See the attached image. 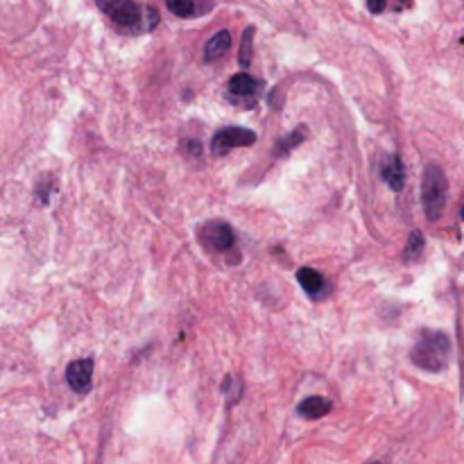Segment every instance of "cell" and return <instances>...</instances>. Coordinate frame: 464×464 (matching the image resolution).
Returning a JSON list of instances; mask_svg holds the SVG:
<instances>
[{"instance_id": "2", "label": "cell", "mask_w": 464, "mask_h": 464, "mask_svg": "<svg viewBox=\"0 0 464 464\" xmlns=\"http://www.w3.org/2000/svg\"><path fill=\"white\" fill-rule=\"evenodd\" d=\"M446 193H449V182H446L444 170L430 164L421 179V202L428 220H437L442 215L446 206Z\"/></svg>"}, {"instance_id": "11", "label": "cell", "mask_w": 464, "mask_h": 464, "mask_svg": "<svg viewBox=\"0 0 464 464\" xmlns=\"http://www.w3.org/2000/svg\"><path fill=\"white\" fill-rule=\"evenodd\" d=\"M229 48H231V35L226 30L218 32V35H213L209 39V44L204 48V59L206 61H215L224 52H229Z\"/></svg>"}, {"instance_id": "5", "label": "cell", "mask_w": 464, "mask_h": 464, "mask_svg": "<svg viewBox=\"0 0 464 464\" xmlns=\"http://www.w3.org/2000/svg\"><path fill=\"white\" fill-rule=\"evenodd\" d=\"M256 143V134L245 127H224L213 136V154L222 157L233 148H247Z\"/></svg>"}, {"instance_id": "8", "label": "cell", "mask_w": 464, "mask_h": 464, "mask_svg": "<svg viewBox=\"0 0 464 464\" xmlns=\"http://www.w3.org/2000/svg\"><path fill=\"white\" fill-rule=\"evenodd\" d=\"M380 175H383L385 184L392 191H401L403 188V184H405V168H403L401 159H398V157H389L387 161H383Z\"/></svg>"}, {"instance_id": "15", "label": "cell", "mask_w": 464, "mask_h": 464, "mask_svg": "<svg viewBox=\"0 0 464 464\" xmlns=\"http://www.w3.org/2000/svg\"><path fill=\"white\" fill-rule=\"evenodd\" d=\"M367 10L371 14H380L385 10V0H367Z\"/></svg>"}, {"instance_id": "3", "label": "cell", "mask_w": 464, "mask_h": 464, "mask_svg": "<svg viewBox=\"0 0 464 464\" xmlns=\"http://www.w3.org/2000/svg\"><path fill=\"white\" fill-rule=\"evenodd\" d=\"M200 240H202V245L211 251H226L233 247L235 233L229 224L222 222V220H213V222H206L200 229Z\"/></svg>"}, {"instance_id": "10", "label": "cell", "mask_w": 464, "mask_h": 464, "mask_svg": "<svg viewBox=\"0 0 464 464\" xmlns=\"http://www.w3.org/2000/svg\"><path fill=\"white\" fill-rule=\"evenodd\" d=\"M297 412L304 419H320L331 412V401H327L324 396H308L297 405Z\"/></svg>"}, {"instance_id": "6", "label": "cell", "mask_w": 464, "mask_h": 464, "mask_svg": "<svg viewBox=\"0 0 464 464\" xmlns=\"http://www.w3.org/2000/svg\"><path fill=\"white\" fill-rule=\"evenodd\" d=\"M93 360L91 358H79V360H72L66 367V380L72 392L77 394H86L91 389V380H93Z\"/></svg>"}, {"instance_id": "14", "label": "cell", "mask_w": 464, "mask_h": 464, "mask_svg": "<svg viewBox=\"0 0 464 464\" xmlns=\"http://www.w3.org/2000/svg\"><path fill=\"white\" fill-rule=\"evenodd\" d=\"M251 35H254V30L247 28V30H245V37H242V48H240V50H242V52H240V64H242V66H249V55H251V52H249V48H251Z\"/></svg>"}, {"instance_id": "16", "label": "cell", "mask_w": 464, "mask_h": 464, "mask_svg": "<svg viewBox=\"0 0 464 464\" xmlns=\"http://www.w3.org/2000/svg\"><path fill=\"white\" fill-rule=\"evenodd\" d=\"M460 215H462V220H464V204H462V211H460Z\"/></svg>"}, {"instance_id": "12", "label": "cell", "mask_w": 464, "mask_h": 464, "mask_svg": "<svg viewBox=\"0 0 464 464\" xmlns=\"http://www.w3.org/2000/svg\"><path fill=\"white\" fill-rule=\"evenodd\" d=\"M166 7L175 16H182V19H188L195 12V3L193 0H166Z\"/></svg>"}, {"instance_id": "4", "label": "cell", "mask_w": 464, "mask_h": 464, "mask_svg": "<svg viewBox=\"0 0 464 464\" xmlns=\"http://www.w3.org/2000/svg\"><path fill=\"white\" fill-rule=\"evenodd\" d=\"M97 7L123 28H134L141 23V10L134 0H97Z\"/></svg>"}, {"instance_id": "1", "label": "cell", "mask_w": 464, "mask_h": 464, "mask_svg": "<svg viewBox=\"0 0 464 464\" xmlns=\"http://www.w3.org/2000/svg\"><path fill=\"white\" fill-rule=\"evenodd\" d=\"M451 358V340L442 331H423L412 347V362L426 371H442Z\"/></svg>"}, {"instance_id": "7", "label": "cell", "mask_w": 464, "mask_h": 464, "mask_svg": "<svg viewBox=\"0 0 464 464\" xmlns=\"http://www.w3.org/2000/svg\"><path fill=\"white\" fill-rule=\"evenodd\" d=\"M297 281H299V286L306 290V295L313 297V299L324 297L329 290L327 279H324L317 270H313V267H301V270L297 272Z\"/></svg>"}, {"instance_id": "9", "label": "cell", "mask_w": 464, "mask_h": 464, "mask_svg": "<svg viewBox=\"0 0 464 464\" xmlns=\"http://www.w3.org/2000/svg\"><path fill=\"white\" fill-rule=\"evenodd\" d=\"M260 84L258 79H254L247 72H238V75H233L229 79V93L235 95V97H251L260 91Z\"/></svg>"}, {"instance_id": "13", "label": "cell", "mask_w": 464, "mask_h": 464, "mask_svg": "<svg viewBox=\"0 0 464 464\" xmlns=\"http://www.w3.org/2000/svg\"><path fill=\"white\" fill-rule=\"evenodd\" d=\"M421 249H423V235H421V231H412L410 240H408V247H405V258L419 256Z\"/></svg>"}]
</instances>
